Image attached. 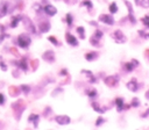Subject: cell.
Segmentation results:
<instances>
[{"instance_id":"32","label":"cell","mask_w":149,"mask_h":130,"mask_svg":"<svg viewBox=\"0 0 149 130\" xmlns=\"http://www.w3.org/2000/svg\"><path fill=\"white\" fill-rule=\"evenodd\" d=\"M48 41H49V42H51L54 45H59V42L56 39V37H55V36H49V37H48Z\"/></svg>"},{"instance_id":"5","label":"cell","mask_w":149,"mask_h":130,"mask_svg":"<svg viewBox=\"0 0 149 130\" xmlns=\"http://www.w3.org/2000/svg\"><path fill=\"white\" fill-rule=\"evenodd\" d=\"M123 1H125L126 7L128 8V19H129V21H130L132 24H135V23H136V19H135V16H134L133 6H132V3H130L129 1H127V0H123Z\"/></svg>"},{"instance_id":"43","label":"cell","mask_w":149,"mask_h":130,"mask_svg":"<svg viewBox=\"0 0 149 130\" xmlns=\"http://www.w3.org/2000/svg\"><path fill=\"white\" fill-rule=\"evenodd\" d=\"M3 38H5V34H1V35H0V43L3 41Z\"/></svg>"},{"instance_id":"27","label":"cell","mask_w":149,"mask_h":130,"mask_svg":"<svg viewBox=\"0 0 149 130\" xmlns=\"http://www.w3.org/2000/svg\"><path fill=\"white\" fill-rule=\"evenodd\" d=\"M141 22L144 24L146 29H149V14H147L146 16H143V17L141 19Z\"/></svg>"},{"instance_id":"25","label":"cell","mask_w":149,"mask_h":130,"mask_svg":"<svg viewBox=\"0 0 149 130\" xmlns=\"http://www.w3.org/2000/svg\"><path fill=\"white\" fill-rule=\"evenodd\" d=\"M65 22L68 23V26H69V27H71V26H72V22H73V16H72V14L68 13V14L65 15Z\"/></svg>"},{"instance_id":"4","label":"cell","mask_w":149,"mask_h":130,"mask_svg":"<svg viewBox=\"0 0 149 130\" xmlns=\"http://www.w3.org/2000/svg\"><path fill=\"white\" fill-rule=\"evenodd\" d=\"M119 80H120L119 75H118V74H114V75H108V77H106V78L104 79V82H105L108 87H115V86L119 84Z\"/></svg>"},{"instance_id":"29","label":"cell","mask_w":149,"mask_h":130,"mask_svg":"<svg viewBox=\"0 0 149 130\" xmlns=\"http://www.w3.org/2000/svg\"><path fill=\"white\" fill-rule=\"evenodd\" d=\"M109 12H111L112 14H115V13L118 12V6H116L115 2H112V3L109 5Z\"/></svg>"},{"instance_id":"30","label":"cell","mask_w":149,"mask_h":130,"mask_svg":"<svg viewBox=\"0 0 149 130\" xmlns=\"http://www.w3.org/2000/svg\"><path fill=\"white\" fill-rule=\"evenodd\" d=\"M140 99L139 98H133L132 102H130V107H139L140 106Z\"/></svg>"},{"instance_id":"11","label":"cell","mask_w":149,"mask_h":130,"mask_svg":"<svg viewBox=\"0 0 149 130\" xmlns=\"http://www.w3.org/2000/svg\"><path fill=\"white\" fill-rule=\"evenodd\" d=\"M13 64H15L20 70H22L23 72H27L28 71V64H27V58L23 57L21 58L19 62H13Z\"/></svg>"},{"instance_id":"6","label":"cell","mask_w":149,"mask_h":130,"mask_svg":"<svg viewBox=\"0 0 149 130\" xmlns=\"http://www.w3.org/2000/svg\"><path fill=\"white\" fill-rule=\"evenodd\" d=\"M99 21L105 23V24H108V26H113L114 24V17L109 14H101L99 15Z\"/></svg>"},{"instance_id":"23","label":"cell","mask_w":149,"mask_h":130,"mask_svg":"<svg viewBox=\"0 0 149 130\" xmlns=\"http://www.w3.org/2000/svg\"><path fill=\"white\" fill-rule=\"evenodd\" d=\"M85 93H86V94H87V96H88V98H91V99H95V98L98 96V92H97V89H95V88L86 89V91H85Z\"/></svg>"},{"instance_id":"15","label":"cell","mask_w":149,"mask_h":130,"mask_svg":"<svg viewBox=\"0 0 149 130\" xmlns=\"http://www.w3.org/2000/svg\"><path fill=\"white\" fill-rule=\"evenodd\" d=\"M55 121H56L58 124H61V125L69 124V123L71 122V120H70V117H69L68 115H58V116L55 117Z\"/></svg>"},{"instance_id":"39","label":"cell","mask_w":149,"mask_h":130,"mask_svg":"<svg viewBox=\"0 0 149 130\" xmlns=\"http://www.w3.org/2000/svg\"><path fill=\"white\" fill-rule=\"evenodd\" d=\"M5 100H6V99H5V96H3V94H1V93H0V106L5 103Z\"/></svg>"},{"instance_id":"37","label":"cell","mask_w":149,"mask_h":130,"mask_svg":"<svg viewBox=\"0 0 149 130\" xmlns=\"http://www.w3.org/2000/svg\"><path fill=\"white\" fill-rule=\"evenodd\" d=\"M0 67H1L2 71H7V66H6L5 63H2V57L1 56H0Z\"/></svg>"},{"instance_id":"24","label":"cell","mask_w":149,"mask_h":130,"mask_svg":"<svg viewBox=\"0 0 149 130\" xmlns=\"http://www.w3.org/2000/svg\"><path fill=\"white\" fill-rule=\"evenodd\" d=\"M92 108L95 110V111H98V113H105V110L107 109V108H101V107H99V104L97 103V102H92Z\"/></svg>"},{"instance_id":"2","label":"cell","mask_w":149,"mask_h":130,"mask_svg":"<svg viewBox=\"0 0 149 130\" xmlns=\"http://www.w3.org/2000/svg\"><path fill=\"white\" fill-rule=\"evenodd\" d=\"M112 37H113V39H114L116 43H119V44H123V43L127 42L126 35H125L120 29H116V30L112 34Z\"/></svg>"},{"instance_id":"10","label":"cell","mask_w":149,"mask_h":130,"mask_svg":"<svg viewBox=\"0 0 149 130\" xmlns=\"http://www.w3.org/2000/svg\"><path fill=\"white\" fill-rule=\"evenodd\" d=\"M65 39H66L68 44H70L71 46H78V45H79L78 39H77L72 34H70V32H66V34H65Z\"/></svg>"},{"instance_id":"31","label":"cell","mask_w":149,"mask_h":130,"mask_svg":"<svg viewBox=\"0 0 149 130\" xmlns=\"http://www.w3.org/2000/svg\"><path fill=\"white\" fill-rule=\"evenodd\" d=\"M9 93L12 96H16L19 94V89L16 87H9Z\"/></svg>"},{"instance_id":"9","label":"cell","mask_w":149,"mask_h":130,"mask_svg":"<svg viewBox=\"0 0 149 130\" xmlns=\"http://www.w3.org/2000/svg\"><path fill=\"white\" fill-rule=\"evenodd\" d=\"M12 108L19 114V115H17V118H20V114H21V111L26 108V106H24V102H23L22 100H20V101H17V102L13 103V104H12Z\"/></svg>"},{"instance_id":"7","label":"cell","mask_w":149,"mask_h":130,"mask_svg":"<svg viewBox=\"0 0 149 130\" xmlns=\"http://www.w3.org/2000/svg\"><path fill=\"white\" fill-rule=\"evenodd\" d=\"M139 66V62L136 60V59H132L130 62H127V63H125L123 64V68H125V71H127V72H132L135 67H137Z\"/></svg>"},{"instance_id":"44","label":"cell","mask_w":149,"mask_h":130,"mask_svg":"<svg viewBox=\"0 0 149 130\" xmlns=\"http://www.w3.org/2000/svg\"><path fill=\"white\" fill-rule=\"evenodd\" d=\"M146 98L149 100V89H148V91H147V93H146Z\"/></svg>"},{"instance_id":"34","label":"cell","mask_w":149,"mask_h":130,"mask_svg":"<svg viewBox=\"0 0 149 130\" xmlns=\"http://www.w3.org/2000/svg\"><path fill=\"white\" fill-rule=\"evenodd\" d=\"M33 8L35 9V12H36V13H41V12L43 10V8H42V6H41L40 3H34Z\"/></svg>"},{"instance_id":"28","label":"cell","mask_w":149,"mask_h":130,"mask_svg":"<svg viewBox=\"0 0 149 130\" xmlns=\"http://www.w3.org/2000/svg\"><path fill=\"white\" fill-rule=\"evenodd\" d=\"M77 32L79 34V37H80L81 39L85 38V29H84L83 27H77Z\"/></svg>"},{"instance_id":"41","label":"cell","mask_w":149,"mask_h":130,"mask_svg":"<svg viewBox=\"0 0 149 130\" xmlns=\"http://www.w3.org/2000/svg\"><path fill=\"white\" fill-rule=\"evenodd\" d=\"M148 116H149V108L147 109V111L144 114H142V117H148Z\"/></svg>"},{"instance_id":"22","label":"cell","mask_w":149,"mask_h":130,"mask_svg":"<svg viewBox=\"0 0 149 130\" xmlns=\"http://www.w3.org/2000/svg\"><path fill=\"white\" fill-rule=\"evenodd\" d=\"M21 19H22V16L21 15H16V16H13L10 20V27L12 28H16L17 27V24H19V22L21 21Z\"/></svg>"},{"instance_id":"26","label":"cell","mask_w":149,"mask_h":130,"mask_svg":"<svg viewBox=\"0 0 149 130\" xmlns=\"http://www.w3.org/2000/svg\"><path fill=\"white\" fill-rule=\"evenodd\" d=\"M80 6H85V7H87L88 10H91V9L93 8V5H92V2H91L90 0H83V1L80 2Z\"/></svg>"},{"instance_id":"20","label":"cell","mask_w":149,"mask_h":130,"mask_svg":"<svg viewBox=\"0 0 149 130\" xmlns=\"http://www.w3.org/2000/svg\"><path fill=\"white\" fill-rule=\"evenodd\" d=\"M38 28H40L41 32H47L50 29V22L49 21H42V22H40Z\"/></svg>"},{"instance_id":"38","label":"cell","mask_w":149,"mask_h":130,"mask_svg":"<svg viewBox=\"0 0 149 130\" xmlns=\"http://www.w3.org/2000/svg\"><path fill=\"white\" fill-rule=\"evenodd\" d=\"M104 122H105V120H104L102 117H98V118H97V122H95V125H97V127H99V125H100V124H102Z\"/></svg>"},{"instance_id":"16","label":"cell","mask_w":149,"mask_h":130,"mask_svg":"<svg viewBox=\"0 0 149 130\" xmlns=\"http://www.w3.org/2000/svg\"><path fill=\"white\" fill-rule=\"evenodd\" d=\"M43 12H44L48 16H54V15L57 14V9H56V7L52 6V5H45L44 8H43Z\"/></svg>"},{"instance_id":"17","label":"cell","mask_w":149,"mask_h":130,"mask_svg":"<svg viewBox=\"0 0 149 130\" xmlns=\"http://www.w3.org/2000/svg\"><path fill=\"white\" fill-rule=\"evenodd\" d=\"M8 13V2L7 1H1L0 2V17H3Z\"/></svg>"},{"instance_id":"12","label":"cell","mask_w":149,"mask_h":130,"mask_svg":"<svg viewBox=\"0 0 149 130\" xmlns=\"http://www.w3.org/2000/svg\"><path fill=\"white\" fill-rule=\"evenodd\" d=\"M127 88L130 91V92H137L139 88H140V84L137 82V80L135 78H133L130 81L127 82Z\"/></svg>"},{"instance_id":"14","label":"cell","mask_w":149,"mask_h":130,"mask_svg":"<svg viewBox=\"0 0 149 130\" xmlns=\"http://www.w3.org/2000/svg\"><path fill=\"white\" fill-rule=\"evenodd\" d=\"M22 21H23V23H24V27L30 31V32H33V34H35L36 32V30H35V27H34V24H33V22H31V20H29L28 17H26V16H22V19H21Z\"/></svg>"},{"instance_id":"1","label":"cell","mask_w":149,"mask_h":130,"mask_svg":"<svg viewBox=\"0 0 149 130\" xmlns=\"http://www.w3.org/2000/svg\"><path fill=\"white\" fill-rule=\"evenodd\" d=\"M17 45L20 46V48H23V49H27L29 45H30V43H31V38L27 35V34H21V35H19L17 36Z\"/></svg>"},{"instance_id":"13","label":"cell","mask_w":149,"mask_h":130,"mask_svg":"<svg viewBox=\"0 0 149 130\" xmlns=\"http://www.w3.org/2000/svg\"><path fill=\"white\" fill-rule=\"evenodd\" d=\"M114 103L116 104V110H118V113H121L125 108H129V107H130V106H125V100H123V98H116L115 101H114Z\"/></svg>"},{"instance_id":"19","label":"cell","mask_w":149,"mask_h":130,"mask_svg":"<svg viewBox=\"0 0 149 130\" xmlns=\"http://www.w3.org/2000/svg\"><path fill=\"white\" fill-rule=\"evenodd\" d=\"M98 56H99V53L98 52H95V51H90V52H87V53H85V59L87 60V62H93V60H95L97 58H98Z\"/></svg>"},{"instance_id":"33","label":"cell","mask_w":149,"mask_h":130,"mask_svg":"<svg viewBox=\"0 0 149 130\" xmlns=\"http://www.w3.org/2000/svg\"><path fill=\"white\" fill-rule=\"evenodd\" d=\"M21 91L23 92V94H28L30 92V87L28 85H21Z\"/></svg>"},{"instance_id":"3","label":"cell","mask_w":149,"mask_h":130,"mask_svg":"<svg viewBox=\"0 0 149 130\" xmlns=\"http://www.w3.org/2000/svg\"><path fill=\"white\" fill-rule=\"evenodd\" d=\"M102 35H104V32H102L101 30L97 29L95 32L91 36V38H90V43H91L92 45H94V46H100V39L102 38Z\"/></svg>"},{"instance_id":"36","label":"cell","mask_w":149,"mask_h":130,"mask_svg":"<svg viewBox=\"0 0 149 130\" xmlns=\"http://www.w3.org/2000/svg\"><path fill=\"white\" fill-rule=\"evenodd\" d=\"M139 5H141L143 8H149V0H141Z\"/></svg>"},{"instance_id":"18","label":"cell","mask_w":149,"mask_h":130,"mask_svg":"<svg viewBox=\"0 0 149 130\" xmlns=\"http://www.w3.org/2000/svg\"><path fill=\"white\" fill-rule=\"evenodd\" d=\"M80 72H81V74H85V75L87 77V79H88V82H90V84L97 82V78L93 75V73H92L91 71H87V70H81Z\"/></svg>"},{"instance_id":"21","label":"cell","mask_w":149,"mask_h":130,"mask_svg":"<svg viewBox=\"0 0 149 130\" xmlns=\"http://www.w3.org/2000/svg\"><path fill=\"white\" fill-rule=\"evenodd\" d=\"M38 120H40V116H38L37 114H30V115H29V117H28V121H29L30 123H33L35 128H37Z\"/></svg>"},{"instance_id":"42","label":"cell","mask_w":149,"mask_h":130,"mask_svg":"<svg viewBox=\"0 0 149 130\" xmlns=\"http://www.w3.org/2000/svg\"><path fill=\"white\" fill-rule=\"evenodd\" d=\"M144 55H146V57H147V59L149 60V49H148V50H146V52H144Z\"/></svg>"},{"instance_id":"35","label":"cell","mask_w":149,"mask_h":130,"mask_svg":"<svg viewBox=\"0 0 149 130\" xmlns=\"http://www.w3.org/2000/svg\"><path fill=\"white\" fill-rule=\"evenodd\" d=\"M137 34H139L140 36H142L143 38H149V32H146L144 30H139Z\"/></svg>"},{"instance_id":"40","label":"cell","mask_w":149,"mask_h":130,"mask_svg":"<svg viewBox=\"0 0 149 130\" xmlns=\"http://www.w3.org/2000/svg\"><path fill=\"white\" fill-rule=\"evenodd\" d=\"M59 74H61V75H66V74H68V71H66L65 68H63V70L61 71V73H59Z\"/></svg>"},{"instance_id":"8","label":"cell","mask_w":149,"mask_h":130,"mask_svg":"<svg viewBox=\"0 0 149 130\" xmlns=\"http://www.w3.org/2000/svg\"><path fill=\"white\" fill-rule=\"evenodd\" d=\"M42 58H43V60H45V62H48V63H54L55 62V52L52 51V50H47L43 55H42Z\"/></svg>"}]
</instances>
